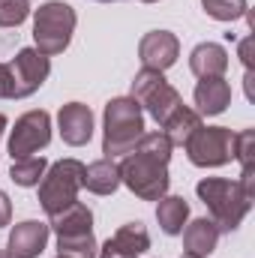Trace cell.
<instances>
[{"instance_id": "obj_1", "label": "cell", "mask_w": 255, "mask_h": 258, "mask_svg": "<svg viewBox=\"0 0 255 258\" xmlns=\"http://www.w3.org/2000/svg\"><path fill=\"white\" fill-rule=\"evenodd\" d=\"M144 135V114L132 96H117L105 105L102 114V153L105 159L129 153Z\"/></svg>"}, {"instance_id": "obj_2", "label": "cell", "mask_w": 255, "mask_h": 258, "mask_svg": "<svg viewBox=\"0 0 255 258\" xmlns=\"http://www.w3.org/2000/svg\"><path fill=\"white\" fill-rule=\"evenodd\" d=\"M198 198L204 201V207L210 210V219L213 225L222 231H234L243 216L252 210V198L240 189L237 180H222V177H204L198 186H195Z\"/></svg>"}, {"instance_id": "obj_3", "label": "cell", "mask_w": 255, "mask_h": 258, "mask_svg": "<svg viewBox=\"0 0 255 258\" xmlns=\"http://www.w3.org/2000/svg\"><path fill=\"white\" fill-rule=\"evenodd\" d=\"M51 72V63L36 48H21L9 63H0V96L3 99H24L36 93Z\"/></svg>"}, {"instance_id": "obj_4", "label": "cell", "mask_w": 255, "mask_h": 258, "mask_svg": "<svg viewBox=\"0 0 255 258\" xmlns=\"http://www.w3.org/2000/svg\"><path fill=\"white\" fill-rule=\"evenodd\" d=\"M75 9L63 3V0H48L36 9L33 15V42H36V51L45 54V57H54L66 51L69 39H72V30H75Z\"/></svg>"}, {"instance_id": "obj_5", "label": "cell", "mask_w": 255, "mask_h": 258, "mask_svg": "<svg viewBox=\"0 0 255 258\" xmlns=\"http://www.w3.org/2000/svg\"><path fill=\"white\" fill-rule=\"evenodd\" d=\"M81 180H84V162H78V159H60L51 168H45L42 183H39V204H42V210L48 216L66 210L78 198Z\"/></svg>"}, {"instance_id": "obj_6", "label": "cell", "mask_w": 255, "mask_h": 258, "mask_svg": "<svg viewBox=\"0 0 255 258\" xmlns=\"http://www.w3.org/2000/svg\"><path fill=\"white\" fill-rule=\"evenodd\" d=\"M120 183H126L129 192L144 198V201H159L168 192V165L144 156L138 150H129V156H123L120 162Z\"/></svg>"}, {"instance_id": "obj_7", "label": "cell", "mask_w": 255, "mask_h": 258, "mask_svg": "<svg viewBox=\"0 0 255 258\" xmlns=\"http://www.w3.org/2000/svg\"><path fill=\"white\" fill-rule=\"evenodd\" d=\"M132 99H135L159 126L183 105L180 93H177V90L165 81V75L156 72V69H141V72L132 78Z\"/></svg>"}, {"instance_id": "obj_8", "label": "cell", "mask_w": 255, "mask_h": 258, "mask_svg": "<svg viewBox=\"0 0 255 258\" xmlns=\"http://www.w3.org/2000/svg\"><path fill=\"white\" fill-rule=\"evenodd\" d=\"M234 138H237V132L225 126H198L183 147H186V156L192 165L219 168L234 159Z\"/></svg>"}, {"instance_id": "obj_9", "label": "cell", "mask_w": 255, "mask_h": 258, "mask_svg": "<svg viewBox=\"0 0 255 258\" xmlns=\"http://www.w3.org/2000/svg\"><path fill=\"white\" fill-rule=\"evenodd\" d=\"M51 141V117L48 111H27L15 120V129L9 135V156L12 159H27L36 150L48 147Z\"/></svg>"}, {"instance_id": "obj_10", "label": "cell", "mask_w": 255, "mask_h": 258, "mask_svg": "<svg viewBox=\"0 0 255 258\" xmlns=\"http://www.w3.org/2000/svg\"><path fill=\"white\" fill-rule=\"evenodd\" d=\"M138 57H141L144 69L165 72L168 66L177 63V57H180V42H177V36L168 33V30H150V33H144L141 42H138Z\"/></svg>"}, {"instance_id": "obj_11", "label": "cell", "mask_w": 255, "mask_h": 258, "mask_svg": "<svg viewBox=\"0 0 255 258\" xmlns=\"http://www.w3.org/2000/svg\"><path fill=\"white\" fill-rule=\"evenodd\" d=\"M150 249V234L141 222H129L120 225L102 246L96 258H138Z\"/></svg>"}, {"instance_id": "obj_12", "label": "cell", "mask_w": 255, "mask_h": 258, "mask_svg": "<svg viewBox=\"0 0 255 258\" xmlns=\"http://www.w3.org/2000/svg\"><path fill=\"white\" fill-rule=\"evenodd\" d=\"M57 126H60V138L69 147H81L93 135V114L81 102H66L57 114Z\"/></svg>"}, {"instance_id": "obj_13", "label": "cell", "mask_w": 255, "mask_h": 258, "mask_svg": "<svg viewBox=\"0 0 255 258\" xmlns=\"http://www.w3.org/2000/svg\"><path fill=\"white\" fill-rule=\"evenodd\" d=\"M48 225L45 222H36V219H27V222H18L12 231H9V255L12 258H36L45 243H48Z\"/></svg>"}, {"instance_id": "obj_14", "label": "cell", "mask_w": 255, "mask_h": 258, "mask_svg": "<svg viewBox=\"0 0 255 258\" xmlns=\"http://www.w3.org/2000/svg\"><path fill=\"white\" fill-rule=\"evenodd\" d=\"M231 102V84L225 78H201L198 87H195V105H198V114H222Z\"/></svg>"}, {"instance_id": "obj_15", "label": "cell", "mask_w": 255, "mask_h": 258, "mask_svg": "<svg viewBox=\"0 0 255 258\" xmlns=\"http://www.w3.org/2000/svg\"><path fill=\"white\" fill-rule=\"evenodd\" d=\"M189 69L198 78H222L228 69V51L216 42H201L192 48Z\"/></svg>"}, {"instance_id": "obj_16", "label": "cell", "mask_w": 255, "mask_h": 258, "mask_svg": "<svg viewBox=\"0 0 255 258\" xmlns=\"http://www.w3.org/2000/svg\"><path fill=\"white\" fill-rule=\"evenodd\" d=\"M219 243V228L213 225V219H192L183 231V249L189 255H198V258H207Z\"/></svg>"}, {"instance_id": "obj_17", "label": "cell", "mask_w": 255, "mask_h": 258, "mask_svg": "<svg viewBox=\"0 0 255 258\" xmlns=\"http://www.w3.org/2000/svg\"><path fill=\"white\" fill-rule=\"evenodd\" d=\"M81 186H87V192L93 195H111L120 186V165L114 159H99L93 165H84Z\"/></svg>"}, {"instance_id": "obj_18", "label": "cell", "mask_w": 255, "mask_h": 258, "mask_svg": "<svg viewBox=\"0 0 255 258\" xmlns=\"http://www.w3.org/2000/svg\"><path fill=\"white\" fill-rule=\"evenodd\" d=\"M48 219H51L48 228H54L57 237H63V234H87V231H93V213H90V207H84V204H78V201H72L66 210L54 213V216H48Z\"/></svg>"}, {"instance_id": "obj_19", "label": "cell", "mask_w": 255, "mask_h": 258, "mask_svg": "<svg viewBox=\"0 0 255 258\" xmlns=\"http://www.w3.org/2000/svg\"><path fill=\"white\" fill-rule=\"evenodd\" d=\"M156 219L162 225L165 234H180L186 219H189V204L186 198L180 195H162L159 198V207H156Z\"/></svg>"}, {"instance_id": "obj_20", "label": "cell", "mask_w": 255, "mask_h": 258, "mask_svg": "<svg viewBox=\"0 0 255 258\" xmlns=\"http://www.w3.org/2000/svg\"><path fill=\"white\" fill-rule=\"evenodd\" d=\"M198 126H201V114H198V111H192V108H186V105H180V108H177L165 123H162V132L168 135V141H171V144L183 147Z\"/></svg>"}, {"instance_id": "obj_21", "label": "cell", "mask_w": 255, "mask_h": 258, "mask_svg": "<svg viewBox=\"0 0 255 258\" xmlns=\"http://www.w3.org/2000/svg\"><path fill=\"white\" fill-rule=\"evenodd\" d=\"M48 162L45 156H27V159H12V171L9 177L18 183V186H39L42 174H45Z\"/></svg>"}, {"instance_id": "obj_22", "label": "cell", "mask_w": 255, "mask_h": 258, "mask_svg": "<svg viewBox=\"0 0 255 258\" xmlns=\"http://www.w3.org/2000/svg\"><path fill=\"white\" fill-rule=\"evenodd\" d=\"M57 249H60V255H66V258H96L99 255V243H96L93 231L57 237Z\"/></svg>"}, {"instance_id": "obj_23", "label": "cell", "mask_w": 255, "mask_h": 258, "mask_svg": "<svg viewBox=\"0 0 255 258\" xmlns=\"http://www.w3.org/2000/svg\"><path fill=\"white\" fill-rule=\"evenodd\" d=\"M132 150H138V153H144V156H153V159H159V162H165V165H168L174 144H171V141H168V135L159 129V132H144Z\"/></svg>"}, {"instance_id": "obj_24", "label": "cell", "mask_w": 255, "mask_h": 258, "mask_svg": "<svg viewBox=\"0 0 255 258\" xmlns=\"http://www.w3.org/2000/svg\"><path fill=\"white\" fill-rule=\"evenodd\" d=\"M201 6L216 21H237L246 15V0H201Z\"/></svg>"}, {"instance_id": "obj_25", "label": "cell", "mask_w": 255, "mask_h": 258, "mask_svg": "<svg viewBox=\"0 0 255 258\" xmlns=\"http://www.w3.org/2000/svg\"><path fill=\"white\" fill-rule=\"evenodd\" d=\"M234 159L240 162V171H255V129H243L234 138Z\"/></svg>"}, {"instance_id": "obj_26", "label": "cell", "mask_w": 255, "mask_h": 258, "mask_svg": "<svg viewBox=\"0 0 255 258\" xmlns=\"http://www.w3.org/2000/svg\"><path fill=\"white\" fill-rule=\"evenodd\" d=\"M30 15L27 0H0V27H18Z\"/></svg>"}, {"instance_id": "obj_27", "label": "cell", "mask_w": 255, "mask_h": 258, "mask_svg": "<svg viewBox=\"0 0 255 258\" xmlns=\"http://www.w3.org/2000/svg\"><path fill=\"white\" fill-rule=\"evenodd\" d=\"M240 60L246 66V72H252V36H246L240 42Z\"/></svg>"}, {"instance_id": "obj_28", "label": "cell", "mask_w": 255, "mask_h": 258, "mask_svg": "<svg viewBox=\"0 0 255 258\" xmlns=\"http://www.w3.org/2000/svg\"><path fill=\"white\" fill-rule=\"evenodd\" d=\"M9 219H12V204H9L6 192L0 189V228H3V225H9Z\"/></svg>"}, {"instance_id": "obj_29", "label": "cell", "mask_w": 255, "mask_h": 258, "mask_svg": "<svg viewBox=\"0 0 255 258\" xmlns=\"http://www.w3.org/2000/svg\"><path fill=\"white\" fill-rule=\"evenodd\" d=\"M3 129H6V117L0 114V135H3Z\"/></svg>"}, {"instance_id": "obj_30", "label": "cell", "mask_w": 255, "mask_h": 258, "mask_svg": "<svg viewBox=\"0 0 255 258\" xmlns=\"http://www.w3.org/2000/svg\"><path fill=\"white\" fill-rule=\"evenodd\" d=\"M0 258H12L9 255V249H0Z\"/></svg>"}, {"instance_id": "obj_31", "label": "cell", "mask_w": 255, "mask_h": 258, "mask_svg": "<svg viewBox=\"0 0 255 258\" xmlns=\"http://www.w3.org/2000/svg\"><path fill=\"white\" fill-rule=\"evenodd\" d=\"M183 258H198V255H189V252H183Z\"/></svg>"}, {"instance_id": "obj_32", "label": "cell", "mask_w": 255, "mask_h": 258, "mask_svg": "<svg viewBox=\"0 0 255 258\" xmlns=\"http://www.w3.org/2000/svg\"><path fill=\"white\" fill-rule=\"evenodd\" d=\"M99 3H117V0H99Z\"/></svg>"}, {"instance_id": "obj_33", "label": "cell", "mask_w": 255, "mask_h": 258, "mask_svg": "<svg viewBox=\"0 0 255 258\" xmlns=\"http://www.w3.org/2000/svg\"><path fill=\"white\" fill-rule=\"evenodd\" d=\"M141 3H156V0H141Z\"/></svg>"}, {"instance_id": "obj_34", "label": "cell", "mask_w": 255, "mask_h": 258, "mask_svg": "<svg viewBox=\"0 0 255 258\" xmlns=\"http://www.w3.org/2000/svg\"><path fill=\"white\" fill-rule=\"evenodd\" d=\"M57 258H66V255H57Z\"/></svg>"}]
</instances>
